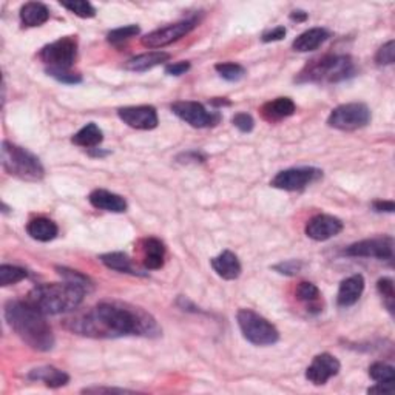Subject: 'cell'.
Here are the masks:
<instances>
[{
	"label": "cell",
	"instance_id": "cell-31",
	"mask_svg": "<svg viewBox=\"0 0 395 395\" xmlns=\"http://www.w3.org/2000/svg\"><path fill=\"white\" fill-rule=\"evenodd\" d=\"M56 270H58V273L60 275V277L63 278V281H68L71 284H76V286L85 289L87 292H90L91 289H93V283H91V280L87 277V275L80 273L79 270H73V269H68V268H60V265H58Z\"/></svg>",
	"mask_w": 395,
	"mask_h": 395
},
{
	"label": "cell",
	"instance_id": "cell-3",
	"mask_svg": "<svg viewBox=\"0 0 395 395\" xmlns=\"http://www.w3.org/2000/svg\"><path fill=\"white\" fill-rule=\"evenodd\" d=\"M85 293V289L68 281L50 283L34 288L26 297V301L45 315H60L76 310L84 301Z\"/></svg>",
	"mask_w": 395,
	"mask_h": 395
},
{
	"label": "cell",
	"instance_id": "cell-27",
	"mask_svg": "<svg viewBox=\"0 0 395 395\" xmlns=\"http://www.w3.org/2000/svg\"><path fill=\"white\" fill-rule=\"evenodd\" d=\"M104 141V133L100 128L90 122L85 127H82L80 130L71 137V142L78 147H84V149H96V147Z\"/></svg>",
	"mask_w": 395,
	"mask_h": 395
},
{
	"label": "cell",
	"instance_id": "cell-40",
	"mask_svg": "<svg viewBox=\"0 0 395 395\" xmlns=\"http://www.w3.org/2000/svg\"><path fill=\"white\" fill-rule=\"evenodd\" d=\"M190 62L189 60H181L177 63H169L167 67H165V75L169 76H182L186 75V73L190 70Z\"/></svg>",
	"mask_w": 395,
	"mask_h": 395
},
{
	"label": "cell",
	"instance_id": "cell-2",
	"mask_svg": "<svg viewBox=\"0 0 395 395\" xmlns=\"http://www.w3.org/2000/svg\"><path fill=\"white\" fill-rule=\"evenodd\" d=\"M4 314L8 326L34 351L48 352L54 347L53 329L45 320V314L36 309L31 302L26 300L8 301Z\"/></svg>",
	"mask_w": 395,
	"mask_h": 395
},
{
	"label": "cell",
	"instance_id": "cell-10",
	"mask_svg": "<svg viewBox=\"0 0 395 395\" xmlns=\"http://www.w3.org/2000/svg\"><path fill=\"white\" fill-rule=\"evenodd\" d=\"M321 178H323V170L320 169L293 167L277 173V177L270 181V186L278 190L298 191V190H305L307 186H310V184L317 182Z\"/></svg>",
	"mask_w": 395,
	"mask_h": 395
},
{
	"label": "cell",
	"instance_id": "cell-14",
	"mask_svg": "<svg viewBox=\"0 0 395 395\" xmlns=\"http://www.w3.org/2000/svg\"><path fill=\"white\" fill-rule=\"evenodd\" d=\"M342 364H339L338 358L330 355L327 352L318 354L309 367L306 369V379L315 386H323L326 384L332 376L338 375Z\"/></svg>",
	"mask_w": 395,
	"mask_h": 395
},
{
	"label": "cell",
	"instance_id": "cell-23",
	"mask_svg": "<svg viewBox=\"0 0 395 395\" xmlns=\"http://www.w3.org/2000/svg\"><path fill=\"white\" fill-rule=\"evenodd\" d=\"M26 233H28L33 240L41 241V243H50L59 233V227L56 223L51 221L48 218H34L26 224Z\"/></svg>",
	"mask_w": 395,
	"mask_h": 395
},
{
	"label": "cell",
	"instance_id": "cell-15",
	"mask_svg": "<svg viewBox=\"0 0 395 395\" xmlns=\"http://www.w3.org/2000/svg\"><path fill=\"white\" fill-rule=\"evenodd\" d=\"M342 231H343L342 219H338L337 216H332V215H323V214L310 218L305 228L306 235L314 241H327L330 238L337 236Z\"/></svg>",
	"mask_w": 395,
	"mask_h": 395
},
{
	"label": "cell",
	"instance_id": "cell-22",
	"mask_svg": "<svg viewBox=\"0 0 395 395\" xmlns=\"http://www.w3.org/2000/svg\"><path fill=\"white\" fill-rule=\"evenodd\" d=\"M329 31L325 28H310L305 33H301L298 38L292 42L293 51L298 53H309L318 50L329 39Z\"/></svg>",
	"mask_w": 395,
	"mask_h": 395
},
{
	"label": "cell",
	"instance_id": "cell-4",
	"mask_svg": "<svg viewBox=\"0 0 395 395\" xmlns=\"http://www.w3.org/2000/svg\"><path fill=\"white\" fill-rule=\"evenodd\" d=\"M357 68L351 56L326 54L323 58L312 59L302 68L295 82L298 84H338L355 76Z\"/></svg>",
	"mask_w": 395,
	"mask_h": 395
},
{
	"label": "cell",
	"instance_id": "cell-26",
	"mask_svg": "<svg viewBox=\"0 0 395 395\" xmlns=\"http://www.w3.org/2000/svg\"><path fill=\"white\" fill-rule=\"evenodd\" d=\"M21 22L25 26H41L50 19V11L48 8L41 2H28L21 8Z\"/></svg>",
	"mask_w": 395,
	"mask_h": 395
},
{
	"label": "cell",
	"instance_id": "cell-36",
	"mask_svg": "<svg viewBox=\"0 0 395 395\" xmlns=\"http://www.w3.org/2000/svg\"><path fill=\"white\" fill-rule=\"evenodd\" d=\"M376 290L381 295V298L384 300L386 307L389 309V312L392 314L394 312V300H395V292H394V281L388 277L380 278L376 281Z\"/></svg>",
	"mask_w": 395,
	"mask_h": 395
},
{
	"label": "cell",
	"instance_id": "cell-17",
	"mask_svg": "<svg viewBox=\"0 0 395 395\" xmlns=\"http://www.w3.org/2000/svg\"><path fill=\"white\" fill-rule=\"evenodd\" d=\"M364 290V278L363 275H352L342 281L337 293V302L339 307H351L360 300Z\"/></svg>",
	"mask_w": 395,
	"mask_h": 395
},
{
	"label": "cell",
	"instance_id": "cell-30",
	"mask_svg": "<svg viewBox=\"0 0 395 395\" xmlns=\"http://www.w3.org/2000/svg\"><path fill=\"white\" fill-rule=\"evenodd\" d=\"M215 70L218 71L219 76L228 82H238L246 76V68L243 65H240V63H235V62L216 63Z\"/></svg>",
	"mask_w": 395,
	"mask_h": 395
},
{
	"label": "cell",
	"instance_id": "cell-34",
	"mask_svg": "<svg viewBox=\"0 0 395 395\" xmlns=\"http://www.w3.org/2000/svg\"><path fill=\"white\" fill-rule=\"evenodd\" d=\"M139 31H141V28L137 25H125V26H121V28L110 31L107 34V41L112 45H121L127 41L133 39L135 36L139 34Z\"/></svg>",
	"mask_w": 395,
	"mask_h": 395
},
{
	"label": "cell",
	"instance_id": "cell-24",
	"mask_svg": "<svg viewBox=\"0 0 395 395\" xmlns=\"http://www.w3.org/2000/svg\"><path fill=\"white\" fill-rule=\"evenodd\" d=\"M169 59H170V54L165 51H149V53L139 54V56H136V58H132L130 60H127L124 68L128 71L142 73V71L158 67L164 62H169Z\"/></svg>",
	"mask_w": 395,
	"mask_h": 395
},
{
	"label": "cell",
	"instance_id": "cell-46",
	"mask_svg": "<svg viewBox=\"0 0 395 395\" xmlns=\"http://www.w3.org/2000/svg\"><path fill=\"white\" fill-rule=\"evenodd\" d=\"M210 104L215 107H228L231 105V100H227V98H214L210 100Z\"/></svg>",
	"mask_w": 395,
	"mask_h": 395
},
{
	"label": "cell",
	"instance_id": "cell-18",
	"mask_svg": "<svg viewBox=\"0 0 395 395\" xmlns=\"http://www.w3.org/2000/svg\"><path fill=\"white\" fill-rule=\"evenodd\" d=\"M210 264H212V269L216 272L218 277H221L223 280H227V281H233L236 278H240L243 270L238 256L231 251L221 252L218 256H215V258L210 260Z\"/></svg>",
	"mask_w": 395,
	"mask_h": 395
},
{
	"label": "cell",
	"instance_id": "cell-45",
	"mask_svg": "<svg viewBox=\"0 0 395 395\" xmlns=\"http://www.w3.org/2000/svg\"><path fill=\"white\" fill-rule=\"evenodd\" d=\"M307 17H309L307 13L302 10H295L290 13V21H293V22H305V21H307Z\"/></svg>",
	"mask_w": 395,
	"mask_h": 395
},
{
	"label": "cell",
	"instance_id": "cell-38",
	"mask_svg": "<svg viewBox=\"0 0 395 395\" xmlns=\"http://www.w3.org/2000/svg\"><path fill=\"white\" fill-rule=\"evenodd\" d=\"M395 60V43L394 41L386 42L383 47L376 51L375 62L376 65H392Z\"/></svg>",
	"mask_w": 395,
	"mask_h": 395
},
{
	"label": "cell",
	"instance_id": "cell-12",
	"mask_svg": "<svg viewBox=\"0 0 395 395\" xmlns=\"http://www.w3.org/2000/svg\"><path fill=\"white\" fill-rule=\"evenodd\" d=\"M195 19H187L162 26V28L145 34L142 38V45L145 48H164L167 47V45L182 39L184 36H187L191 30H195Z\"/></svg>",
	"mask_w": 395,
	"mask_h": 395
},
{
	"label": "cell",
	"instance_id": "cell-43",
	"mask_svg": "<svg viewBox=\"0 0 395 395\" xmlns=\"http://www.w3.org/2000/svg\"><path fill=\"white\" fill-rule=\"evenodd\" d=\"M372 209L375 210V212H386V214H394V210H395V204H394V201H374L372 203Z\"/></svg>",
	"mask_w": 395,
	"mask_h": 395
},
{
	"label": "cell",
	"instance_id": "cell-42",
	"mask_svg": "<svg viewBox=\"0 0 395 395\" xmlns=\"http://www.w3.org/2000/svg\"><path fill=\"white\" fill-rule=\"evenodd\" d=\"M395 391L394 383H376L372 388L367 389L369 394H383V395H392Z\"/></svg>",
	"mask_w": 395,
	"mask_h": 395
},
{
	"label": "cell",
	"instance_id": "cell-41",
	"mask_svg": "<svg viewBox=\"0 0 395 395\" xmlns=\"http://www.w3.org/2000/svg\"><path fill=\"white\" fill-rule=\"evenodd\" d=\"M286 28L284 26H277V28H273L270 31H265L263 34V38L261 41L265 42V43H269V42H278V41H283L284 38H286Z\"/></svg>",
	"mask_w": 395,
	"mask_h": 395
},
{
	"label": "cell",
	"instance_id": "cell-29",
	"mask_svg": "<svg viewBox=\"0 0 395 395\" xmlns=\"http://www.w3.org/2000/svg\"><path fill=\"white\" fill-rule=\"evenodd\" d=\"M28 277V272L19 265H11V264H2L0 265V286H11V284H17L23 281Z\"/></svg>",
	"mask_w": 395,
	"mask_h": 395
},
{
	"label": "cell",
	"instance_id": "cell-44",
	"mask_svg": "<svg viewBox=\"0 0 395 395\" xmlns=\"http://www.w3.org/2000/svg\"><path fill=\"white\" fill-rule=\"evenodd\" d=\"M84 394H110V392H116V394H125V392H132V391H128V389H116V388H87L82 391Z\"/></svg>",
	"mask_w": 395,
	"mask_h": 395
},
{
	"label": "cell",
	"instance_id": "cell-35",
	"mask_svg": "<svg viewBox=\"0 0 395 395\" xmlns=\"http://www.w3.org/2000/svg\"><path fill=\"white\" fill-rule=\"evenodd\" d=\"M47 75L67 85H76L82 82V76L79 73L71 71V68H47Z\"/></svg>",
	"mask_w": 395,
	"mask_h": 395
},
{
	"label": "cell",
	"instance_id": "cell-11",
	"mask_svg": "<svg viewBox=\"0 0 395 395\" xmlns=\"http://www.w3.org/2000/svg\"><path fill=\"white\" fill-rule=\"evenodd\" d=\"M344 255L347 256H362V258H376L388 261L394 256V240L391 236H376L354 243L346 247Z\"/></svg>",
	"mask_w": 395,
	"mask_h": 395
},
{
	"label": "cell",
	"instance_id": "cell-6",
	"mask_svg": "<svg viewBox=\"0 0 395 395\" xmlns=\"http://www.w3.org/2000/svg\"><path fill=\"white\" fill-rule=\"evenodd\" d=\"M236 321L243 337L255 346H272L278 343L280 332L269 320H265L255 310L241 309L238 310Z\"/></svg>",
	"mask_w": 395,
	"mask_h": 395
},
{
	"label": "cell",
	"instance_id": "cell-13",
	"mask_svg": "<svg viewBox=\"0 0 395 395\" xmlns=\"http://www.w3.org/2000/svg\"><path fill=\"white\" fill-rule=\"evenodd\" d=\"M117 116L124 124L136 128V130H153L159 124L158 112L152 105L122 107L117 110Z\"/></svg>",
	"mask_w": 395,
	"mask_h": 395
},
{
	"label": "cell",
	"instance_id": "cell-1",
	"mask_svg": "<svg viewBox=\"0 0 395 395\" xmlns=\"http://www.w3.org/2000/svg\"><path fill=\"white\" fill-rule=\"evenodd\" d=\"M63 326L78 335L91 338H156L162 334L158 321L149 312L116 300L102 301L93 309L68 317Z\"/></svg>",
	"mask_w": 395,
	"mask_h": 395
},
{
	"label": "cell",
	"instance_id": "cell-39",
	"mask_svg": "<svg viewBox=\"0 0 395 395\" xmlns=\"http://www.w3.org/2000/svg\"><path fill=\"white\" fill-rule=\"evenodd\" d=\"M232 122L238 128V130L243 133H251L255 127L253 117L247 113H236L232 119Z\"/></svg>",
	"mask_w": 395,
	"mask_h": 395
},
{
	"label": "cell",
	"instance_id": "cell-21",
	"mask_svg": "<svg viewBox=\"0 0 395 395\" xmlns=\"http://www.w3.org/2000/svg\"><path fill=\"white\" fill-rule=\"evenodd\" d=\"M142 263L145 269L158 270L164 265L165 246L158 238H145L142 240Z\"/></svg>",
	"mask_w": 395,
	"mask_h": 395
},
{
	"label": "cell",
	"instance_id": "cell-9",
	"mask_svg": "<svg viewBox=\"0 0 395 395\" xmlns=\"http://www.w3.org/2000/svg\"><path fill=\"white\" fill-rule=\"evenodd\" d=\"M170 108L173 115H177L181 121L195 128L215 127L221 121V115L207 112L203 104L195 102V100H178V102H173Z\"/></svg>",
	"mask_w": 395,
	"mask_h": 395
},
{
	"label": "cell",
	"instance_id": "cell-25",
	"mask_svg": "<svg viewBox=\"0 0 395 395\" xmlns=\"http://www.w3.org/2000/svg\"><path fill=\"white\" fill-rule=\"evenodd\" d=\"M295 297L298 301L305 302L307 312H310V314L315 315L323 310V305H321V293L314 283L301 281L295 289Z\"/></svg>",
	"mask_w": 395,
	"mask_h": 395
},
{
	"label": "cell",
	"instance_id": "cell-7",
	"mask_svg": "<svg viewBox=\"0 0 395 395\" xmlns=\"http://www.w3.org/2000/svg\"><path fill=\"white\" fill-rule=\"evenodd\" d=\"M371 122V110L366 104L351 102L338 105L330 112L327 125L343 132H354Z\"/></svg>",
	"mask_w": 395,
	"mask_h": 395
},
{
	"label": "cell",
	"instance_id": "cell-5",
	"mask_svg": "<svg viewBox=\"0 0 395 395\" xmlns=\"http://www.w3.org/2000/svg\"><path fill=\"white\" fill-rule=\"evenodd\" d=\"M2 167L8 174L23 181H41L45 174L38 156L8 141L2 142Z\"/></svg>",
	"mask_w": 395,
	"mask_h": 395
},
{
	"label": "cell",
	"instance_id": "cell-19",
	"mask_svg": "<svg viewBox=\"0 0 395 395\" xmlns=\"http://www.w3.org/2000/svg\"><path fill=\"white\" fill-rule=\"evenodd\" d=\"M297 105L290 98H277L261 107V116L268 122H280L283 119L295 115Z\"/></svg>",
	"mask_w": 395,
	"mask_h": 395
},
{
	"label": "cell",
	"instance_id": "cell-37",
	"mask_svg": "<svg viewBox=\"0 0 395 395\" xmlns=\"http://www.w3.org/2000/svg\"><path fill=\"white\" fill-rule=\"evenodd\" d=\"M302 268H305V263L300 260H288V261H281L278 264L273 265V270L278 272L281 275H286V277H295L298 275Z\"/></svg>",
	"mask_w": 395,
	"mask_h": 395
},
{
	"label": "cell",
	"instance_id": "cell-16",
	"mask_svg": "<svg viewBox=\"0 0 395 395\" xmlns=\"http://www.w3.org/2000/svg\"><path fill=\"white\" fill-rule=\"evenodd\" d=\"M88 201L95 209L104 210V212L124 214L128 209L127 201L121 195H116V193H112L104 189H98L91 191Z\"/></svg>",
	"mask_w": 395,
	"mask_h": 395
},
{
	"label": "cell",
	"instance_id": "cell-20",
	"mask_svg": "<svg viewBox=\"0 0 395 395\" xmlns=\"http://www.w3.org/2000/svg\"><path fill=\"white\" fill-rule=\"evenodd\" d=\"M28 379L33 381H42L48 388L58 389L70 383V375L54 366H41L34 367L28 372Z\"/></svg>",
	"mask_w": 395,
	"mask_h": 395
},
{
	"label": "cell",
	"instance_id": "cell-8",
	"mask_svg": "<svg viewBox=\"0 0 395 395\" xmlns=\"http://www.w3.org/2000/svg\"><path fill=\"white\" fill-rule=\"evenodd\" d=\"M78 56V41L73 36L54 41L39 51V59L48 68H71Z\"/></svg>",
	"mask_w": 395,
	"mask_h": 395
},
{
	"label": "cell",
	"instance_id": "cell-33",
	"mask_svg": "<svg viewBox=\"0 0 395 395\" xmlns=\"http://www.w3.org/2000/svg\"><path fill=\"white\" fill-rule=\"evenodd\" d=\"M60 5L80 19H91L96 16V8L85 0H73V2H60Z\"/></svg>",
	"mask_w": 395,
	"mask_h": 395
},
{
	"label": "cell",
	"instance_id": "cell-28",
	"mask_svg": "<svg viewBox=\"0 0 395 395\" xmlns=\"http://www.w3.org/2000/svg\"><path fill=\"white\" fill-rule=\"evenodd\" d=\"M100 263H102L105 268L112 269V270H117L122 273H137L133 270L132 268V260L128 258L127 253L122 252H110V253H104L99 256Z\"/></svg>",
	"mask_w": 395,
	"mask_h": 395
},
{
	"label": "cell",
	"instance_id": "cell-32",
	"mask_svg": "<svg viewBox=\"0 0 395 395\" xmlns=\"http://www.w3.org/2000/svg\"><path fill=\"white\" fill-rule=\"evenodd\" d=\"M369 376L376 383H394L395 369L391 364L376 362L369 366Z\"/></svg>",
	"mask_w": 395,
	"mask_h": 395
}]
</instances>
